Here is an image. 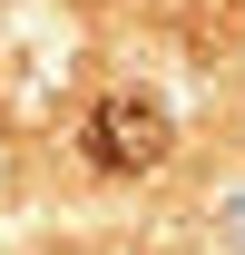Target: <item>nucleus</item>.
I'll return each instance as SVG.
<instances>
[{
  "label": "nucleus",
  "instance_id": "f257e3e1",
  "mask_svg": "<svg viewBox=\"0 0 245 255\" xmlns=\"http://www.w3.org/2000/svg\"><path fill=\"white\" fill-rule=\"evenodd\" d=\"M177 147V128H167V108H157L147 89H108L89 118V157L108 167V177H147L157 157Z\"/></svg>",
  "mask_w": 245,
  "mask_h": 255
}]
</instances>
